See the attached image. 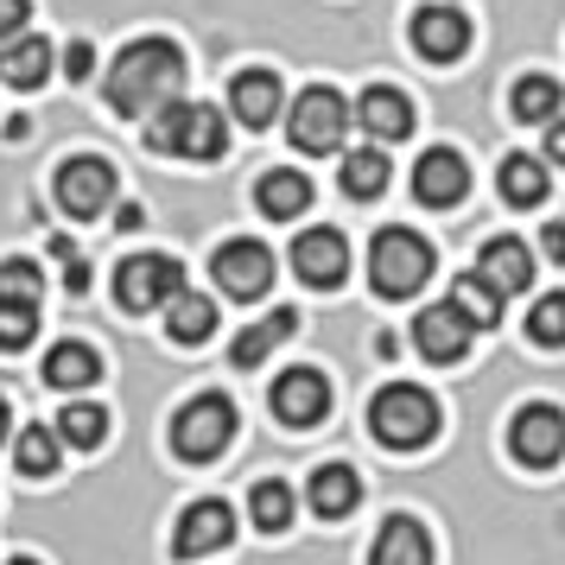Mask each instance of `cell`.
<instances>
[{
	"mask_svg": "<svg viewBox=\"0 0 565 565\" xmlns=\"http://www.w3.org/2000/svg\"><path fill=\"white\" fill-rule=\"evenodd\" d=\"M26 20H32V0H0V45L13 32H26Z\"/></svg>",
	"mask_w": 565,
	"mask_h": 565,
	"instance_id": "74e56055",
	"label": "cell"
},
{
	"mask_svg": "<svg viewBox=\"0 0 565 565\" xmlns=\"http://www.w3.org/2000/svg\"><path fill=\"white\" fill-rule=\"evenodd\" d=\"M356 121L369 128V140H407L413 134V103L394 83H369L356 96Z\"/></svg>",
	"mask_w": 565,
	"mask_h": 565,
	"instance_id": "e0dca14e",
	"label": "cell"
},
{
	"mask_svg": "<svg viewBox=\"0 0 565 565\" xmlns=\"http://www.w3.org/2000/svg\"><path fill=\"white\" fill-rule=\"evenodd\" d=\"M179 83H184V52L172 45V39H134V45H121L115 64H108L103 103L134 121V115H147V108L172 103Z\"/></svg>",
	"mask_w": 565,
	"mask_h": 565,
	"instance_id": "6da1fadb",
	"label": "cell"
},
{
	"mask_svg": "<svg viewBox=\"0 0 565 565\" xmlns=\"http://www.w3.org/2000/svg\"><path fill=\"white\" fill-rule=\"evenodd\" d=\"M57 204L71 210L77 223H89V216H103L108 204H115V166L96 153H77L57 166Z\"/></svg>",
	"mask_w": 565,
	"mask_h": 565,
	"instance_id": "9c48e42d",
	"label": "cell"
},
{
	"mask_svg": "<svg viewBox=\"0 0 565 565\" xmlns=\"http://www.w3.org/2000/svg\"><path fill=\"white\" fill-rule=\"evenodd\" d=\"M559 83L553 77H521L509 89V108H514V121H553V115H559Z\"/></svg>",
	"mask_w": 565,
	"mask_h": 565,
	"instance_id": "4dcf8cb0",
	"label": "cell"
},
{
	"mask_svg": "<svg viewBox=\"0 0 565 565\" xmlns=\"http://www.w3.org/2000/svg\"><path fill=\"white\" fill-rule=\"evenodd\" d=\"M369 565H433V540H426V527L413 514H387Z\"/></svg>",
	"mask_w": 565,
	"mask_h": 565,
	"instance_id": "ffe728a7",
	"label": "cell"
},
{
	"mask_svg": "<svg viewBox=\"0 0 565 565\" xmlns=\"http://www.w3.org/2000/svg\"><path fill=\"white\" fill-rule=\"evenodd\" d=\"M546 159H553V166H565V115H553V121H546Z\"/></svg>",
	"mask_w": 565,
	"mask_h": 565,
	"instance_id": "60d3db41",
	"label": "cell"
},
{
	"mask_svg": "<svg viewBox=\"0 0 565 565\" xmlns=\"http://www.w3.org/2000/svg\"><path fill=\"white\" fill-rule=\"evenodd\" d=\"M540 255L565 267V223H546V235H540Z\"/></svg>",
	"mask_w": 565,
	"mask_h": 565,
	"instance_id": "ab89813d",
	"label": "cell"
},
{
	"mask_svg": "<svg viewBox=\"0 0 565 565\" xmlns=\"http://www.w3.org/2000/svg\"><path fill=\"white\" fill-rule=\"evenodd\" d=\"M274 413H280L286 426H318L331 413V382L318 369H286L280 382H274Z\"/></svg>",
	"mask_w": 565,
	"mask_h": 565,
	"instance_id": "2e32d148",
	"label": "cell"
},
{
	"mask_svg": "<svg viewBox=\"0 0 565 565\" xmlns=\"http://www.w3.org/2000/svg\"><path fill=\"white\" fill-rule=\"evenodd\" d=\"M230 540H235V514H230V502L204 495V502H191V509L179 514L172 553H179V559H204V553H223Z\"/></svg>",
	"mask_w": 565,
	"mask_h": 565,
	"instance_id": "8fae6325",
	"label": "cell"
},
{
	"mask_svg": "<svg viewBox=\"0 0 565 565\" xmlns=\"http://www.w3.org/2000/svg\"><path fill=\"white\" fill-rule=\"evenodd\" d=\"M343 191L350 198H382L387 191V153H375V147H362V153H343Z\"/></svg>",
	"mask_w": 565,
	"mask_h": 565,
	"instance_id": "1f68e13d",
	"label": "cell"
},
{
	"mask_svg": "<svg viewBox=\"0 0 565 565\" xmlns=\"http://www.w3.org/2000/svg\"><path fill=\"white\" fill-rule=\"evenodd\" d=\"M45 77H52V39L13 32V39L0 45V83H13V89H39Z\"/></svg>",
	"mask_w": 565,
	"mask_h": 565,
	"instance_id": "44dd1931",
	"label": "cell"
},
{
	"mask_svg": "<svg viewBox=\"0 0 565 565\" xmlns=\"http://www.w3.org/2000/svg\"><path fill=\"white\" fill-rule=\"evenodd\" d=\"M306 502H311V514H324V521H343V514L362 502V477L350 470V463H324V470H311Z\"/></svg>",
	"mask_w": 565,
	"mask_h": 565,
	"instance_id": "7402d4cb",
	"label": "cell"
},
{
	"mask_svg": "<svg viewBox=\"0 0 565 565\" xmlns=\"http://www.w3.org/2000/svg\"><path fill=\"white\" fill-rule=\"evenodd\" d=\"M7 565H39V559H7Z\"/></svg>",
	"mask_w": 565,
	"mask_h": 565,
	"instance_id": "7bdbcfd3",
	"label": "cell"
},
{
	"mask_svg": "<svg viewBox=\"0 0 565 565\" xmlns=\"http://www.w3.org/2000/svg\"><path fill=\"white\" fill-rule=\"evenodd\" d=\"M343 128H350V103L337 96L331 83H311L306 96L292 103V121H286L299 153H337L343 147Z\"/></svg>",
	"mask_w": 565,
	"mask_h": 565,
	"instance_id": "52a82bcc",
	"label": "cell"
},
{
	"mask_svg": "<svg viewBox=\"0 0 565 565\" xmlns=\"http://www.w3.org/2000/svg\"><path fill=\"white\" fill-rule=\"evenodd\" d=\"M369 426H375V438L394 445V451H419V445L438 438V401L413 382H387L382 394L369 401Z\"/></svg>",
	"mask_w": 565,
	"mask_h": 565,
	"instance_id": "3957f363",
	"label": "cell"
},
{
	"mask_svg": "<svg viewBox=\"0 0 565 565\" xmlns=\"http://www.w3.org/2000/svg\"><path fill=\"white\" fill-rule=\"evenodd\" d=\"M172 292H184L179 255H128L115 267V299H121V311H166Z\"/></svg>",
	"mask_w": 565,
	"mask_h": 565,
	"instance_id": "8992f818",
	"label": "cell"
},
{
	"mask_svg": "<svg viewBox=\"0 0 565 565\" xmlns=\"http://www.w3.org/2000/svg\"><path fill=\"white\" fill-rule=\"evenodd\" d=\"M210 274H216V286H223L230 299H260V292L274 286V248L235 235V242H223V248L210 255Z\"/></svg>",
	"mask_w": 565,
	"mask_h": 565,
	"instance_id": "30bf717a",
	"label": "cell"
},
{
	"mask_svg": "<svg viewBox=\"0 0 565 565\" xmlns=\"http://www.w3.org/2000/svg\"><path fill=\"white\" fill-rule=\"evenodd\" d=\"M509 451L514 463H527V470H553L565 458V413L534 401V407H521L509 419Z\"/></svg>",
	"mask_w": 565,
	"mask_h": 565,
	"instance_id": "ba28073f",
	"label": "cell"
},
{
	"mask_svg": "<svg viewBox=\"0 0 565 565\" xmlns=\"http://www.w3.org/2000/svg\"><path fill=\"white\" fill-rule=\"evenodd\" d=\"M52 255L64 260V286H71V292H89V260L77 255V242H64V235H57Z\"/></svg>",
	"mask_w": 565,
	"mask_h": 565,
	"instance_id": "8d00e7d4",
	"label": "cell"
},
{
	"mask_svg": "<svg viewBox=\"0 0 565 565\" xmlns=\"http://www.w3.org/2000/svg\"><path fill=\"white\" fill-rule=\"evenodd\" d=\"M45 292V274L32 260H0V299H39Z\"/></svg>",
	"mask_w": 565,
	"mask_h": 565,
	"instance_id": "d590c367",
	"label": "cell"
},
{
	"mask_svg": "<svg viewBox=\"0 0 565 565\" xmlns=\"http://www.w3.org/2000/svg\"><path fill=\"white\" fill-rule=\"evenodd\" d=\"M39 337V299H0V350H26Z\"/></svg>",
	"mask_w": 565,
	"mask_h": 565,
	"instance_id": "836d02e7",
	"label": "cell"
},
{
	"mask_svg": "<svg viewBox=\"0 0 565 565\" xmlns=\"http://www.w3.org/2000/svg\"><path fill=\"white\" fill-rule=\"evenodd\" d=\"M45 382L64 387V394H77V387L103 382V356H96L89 343H52V356H45Z\"/></svg>",
	"mask_w": 565,
	"mask_h": 565,
	"instance_id": "d4e9b609",
	"label": "cell"
},
{
	"mask_svg": "<svg viewBox=\"0 0 565 565\" xmlns=\"http://www.w3.org/2000/svg\"><path fill=\"white\" fill-rule=\"evenodd\" d=\"M57 458H64V438L52 433V426H26L20 433V445H13V463H20V477H57Z\"/></svg>",
	"mask_w": 565,
	"mask_h": 565,
	"instance_id": "83f0119b",
	"label": "cell"
},
{
	"mask_svg": "<svg viewBox=\"0 0 565 565\" xmlns=\"http://www.w3.org/2000/svg\"><path fill=\"white\" fill-rule=\"evenodd\" d=\"M527 337L546 343V350H559V343H565V292H546V299L527 311Z\"/></svg>",
	"mask_w": 565,
	"mask_h": 565,
	"instance_id": "e575fe53",
	"label": "cell"
},
{
	"mask_svg": "<svg viewBox=\"0 0 565 565\" xmlns=\"http://www.w3.org/2000/svg\"><path fill=\"white\" fill-rule=\"evenodd\" d=\"M292 331H299V311H292V306L267 311L260 324H248V331H242V337L230 343V362H235V369H255V362H267V356H274V350H280V343H286Z\"/></svg>",
	"mask_w": 565,
	"mask_h": 565,
	"instance_id": "603a6c76",
	"label": "cell"
},
{
	"mask_svg": "<svg viewBox=\"0 0 565 565\" xmlns=\"http://www.w3.org/2000/svg\"><path fill=\"white\" fill-rule=\"evenodd\" d=\"M451 306H458L463 318L477 324V331H489V324L502 318V292H495V286H489L477 267H470V274H458V286H451Z\"/></svg>",
	"mask_w": 565,
	"mask_h": 565,
	"instance_id": "f1b7e54d",
	"label": "cell"
},
{
	"mask_svg": "<svg viewBox=\"0 0 565 565\" xmlns=\"http://www.w3.org/2000/svg\"><path fill=\"white\" fill-rule=\"evenodd\" d=\"M147 147L153 153H172V159H223L230 153V128H223V115L210 103H159L153 121H147Z\"/></svg>",
	"mask_w": 565,
	"mask_h": 565,
	"instance_id": "7a4b0ae2",
	"label": "cell"
},
{
	"mask_svg": "<svg viewBox=\"0 0 565 565\" xmlns=\"http://www.w3.org/2000/svg\"><path fill=\"white\" fill-rule=\"evenodd\" d=\"M495 184H502V198H509L514 210L546 204V159H534V153H509V159H502V172H495Z\"/></svg>",
	"mask_w": 565,
	"mask_h": 565,
	"instance_id": "484cf974",
	"label": "cell"
},
{
	"mask_svg": "<svg viewBox=\"0 0 565 565\" xmlns=\"http://www.w3.org/2000/svg\"><path fill=\"white\" fill-rule=\"evenodd\" d=\"M64 71H71V77H89V71H96V57H89V45H64Z\"/></svg>",
	"mask_w": 565,
	"mask_h": 565,
	"instance_id": "f35d334b",
	"label": "cell"
},
{
	"mask_svg": "<svg viewBox=\"0 0 565 565\" xmlns=\"http://www.w3.org/2000/svg\"><path fill=\"white\" fill-rule=\"evenodd\" d=\"M470 337H477V324H470L451 299H445V306H426L413 318V343H419L426 362H458L463 350H470Z\"/></svg>",
	"mask_w": 565,
	"mask_h": 565,
	"instance_id": "9a60e30c",
	"label": "cell"
},
{
	"mask_svg": "<svg viewBox=\"0 0 565 565\" xmlns=\"http://www.w3.org/2000/svg\"><path fill=\"white\" fill-rule=\"evenodd\" d=\"M166 331H172V343H210V331H216V306H210L204 292H172V306H166Z\"/></svg>",
	"mask_w": 565,
	"mask_h": 565,
	"instance_id": "4316f807",
	"label": "cell"
},
{
	"mask_svg": "<svg viewBox=\"0 0 565 565\" xmlns=\"http://www.w3.org/2000/svg\"><path fill=\"white\" fill-rule=\"evenodd\" d=\"M463 191H470V166H463V153H451V147H433V153H419V166H413V198L426 210H451L463 204Z\"/></svg>",
	"mask_w": 565,
	"mask_h": 565,
	"instance_id": "5bb4252c",
	"label": "cell"
},
{
	"mask_svg": "<svg viewBox=\"0 0 565 565\" xmlns=\"http://www.w3.org/2000/svg\"><path fill=\"white\" fill-rule=\"evenodd\" d=\"M248 509H255V527H267V534H280L286 521H292V489L280 483V477H260L255 495H248Z\"/></svg>",
	"mask_w": 565,
	"mask_h": 565,
	"instance_id": "d6a6232c",
	"label": "cell"
},
{
	"mask_svg": "<svg viewBox=\"0 0 565 565\" xmlns=\"http://www.w3.org/2000/svg\"><path fill=\"white\" fill-rule=\"evenodd\" d=\"M235 438V401L230 394H198V401H184L172 413V451L184 463H210L223 458Z\"/></svg>",
	"mask_w": 565,
	"mask_h": 565,
	"instance_id": "5b68a950",
	"label": "cell"
},
{
	"mask_svg": "<svg viewBox=\"0 0 565 565\" xmlns=\"http://www.w3.org/2000/svg\"><path fill=\"white\" fill-rule=\"evenodd\" d=\"M292 274L306 286H318V292L343 286V274H350V242L337 230H306L292 242Z\"/></svg>",
	"mask_w": 565,
	"mask_h": 565,
	"instance_id": "4fadbf2b",
	"label": "cell"
},
{
	"mask_svg": "<svg viewBox=\"0 0 565 565\" xmlns=\"http://www.w3.org/2000/svg\"><path fill=\"white\" fill-rule=\"evenodd\" d=\"M255 204H260V216H274V223H292L299 210L311 204V179L306 172H267V179L255 184Z\"/></svg>",
	"mask_w": 565,
	"mask_h": 565,
	"instance_id": "cb8c5ba5",
	"label": "cell"
},
{
	"mask_svg": "<svg viewBox=\"0 0 565 565\" xmlns=\"http://www.w3.org/2000/svg\"><path fill=\"white\" fill-rule=\"evenodd\" d=\"M230 108L242 128H274V115H280V77L274 71H242V77L230 83Z\"/></svg>",
	"mask_w": 565,
	"mask_h": 565,
	"instance_id": "d6986e66",
	"label": "cell"
},
{
	"mask_svg": "<svg viewBox=\"0 0 565 565\" xmlns=\"http://www.w3.org/2000/svg\"><path fill=\"white\" fill-rule=\"evenodd\" d=\"M433 280V242L413 230H382L369 248V286L382 299H413L419 286Z\"/></svg>",
	"mask_w": 565,
	"mask_h": 565,
	"instance_id": "277c9868",
	"label": "cell"
},
{
	"mask_svg": "<svg viewBox=\"0 0 565 565\" xmlns=\"http://www.w3.org/2000/svg\"><path fill=\"white\" fill-rule=\"evenodd\" d=\"M463 45H470V20H463L458 7L433 0V7L413 13V52L426 57V64H458Z\"/></svg>",
	"mask_w": 565,
	"mask_h": 565,
	"instance_id": "7c38bea8",
	"label": "cell"
},
{
	"mask_svg": "<svg viewBox=\"0 0 565 565\" xmlns=\"http://www.w3.org/2000/svg\"><path fill=\"white\" fill-rule=\"evenodd\" d=\"M477 274H483L502 299L509 292H527V280H534V255H527V242H514V235H495L483 255H477Z\"/></svg>",
	"mask_w": 565,
	"mask_h": 565,
	"instance_id": "ac0fdd59",
	"label": "cell"
},
{
	"mask_svg": "<svg viewBox=\"0 0 565 565\" xmlns=\"http://www.w3.org/2000/svg\"><path fill=\"white\" fill-rule=\"evenodd\" d=\"M7 426H13V413H7V401H0V438H7Z\"/></svg>",
	"mask_w": 565,
	"mask_h": 565,
	"instance_id": "b9f144b4",
	"label": "cell"
},
{
	"mask_svg": "<svg viewBox=\"0 0 565 565\" xmlns=\"http://www.w3.org/2000/svg\"><path fill=\"white\" fill-rule=\"evenodd\" d=\"M57 438L77 445V451H96V445L108 438V413L96 407V401H71V407L57 413Z\"/></svg>",
	"mask_w": 565,
	"mask_h": 565,
	"instance_id": "f546056e",
	"label": "cell"
}]
</instances>
